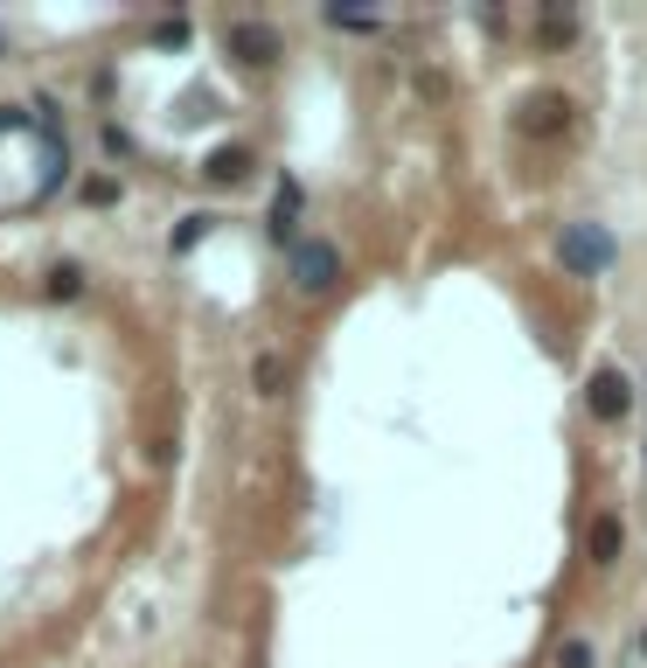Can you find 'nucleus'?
I'll return each instance as SVG.
<instances>
[{
    "mask_svg": "<svg viewBox=\"0 0 647 668\" xmlns=\"http://www.w3.org/2000/svg\"><path fill=\"white\" fill-rule=\"evenodd\" d=\"M557 265L572 272V279H599L613 265V237L599 223H564V237H557Z\"/></svg>",
    "mask_w": 647,
    "mask_h": 668,
    "instance_id": "f257e3e1",
    "label": "nucleus"
},
{
    "mask_svg": "<svg viewBox=\"0 0 647 668\" xmlns=\"http://www.w3.org/2000/svg\"><path fill=\"white\" fill-rule=\"evenodd\" d=\"M293 279H300L306 293L342 286V251H334L327 237H300V244H293Z\"/></svg>",
    "mask_w": 647,
    "mask_h": 668,
    "instance_id": "f03ea898",
    "label": "nucleus"
},
{
    "mask_svg": "<svg viewBox=\"0 0 647 668\" xmlns=\"http://www.w3.org/2000/svg\"><path fill=\"white\" fill-rule=\"evenodd\" d=\"M585 411H592L599 425H619V418L634 411V383L619 376L613 363H606V370H592V383H585Z\"/></svg>",
    "mask_w": 647,
    "mask_h": 668,
    "instance_id": "7ed1b4c3",
    "label": "nucleus"
},
{
    "mask_svg": "<svg viewBox=\"0 0 647 668\" xmlns=\"http://www.w3.org/2000/svg\"><path fill=\"white\" fill-rule=\"evenodd\" d=\"M279 29H265V21H237V29H230V57L237 63H251V70H272L279 63Z\"/></svg>",
    "mask_w": 647,
    "mask_h": 668,
    "instance_id": "20e7f679",
    "label": "nucleus"
},
{
    "mask_svg": "<svg viewBox=\"0 0 647 668\" xmlns=\"http://www.w3.org/2000/svg\"><path fill=\"white\" fill-rule=\"evenodd\" d=\"M564 125H572V98H564V91H529V98H523V133L557 140Z\"/></svg>",
    "mask_w": 647,
    "mask_h": 668,
    "instance_id": "39448f33",
    "label": "nucleus"
},
{
    "mask_svg": "<svg viewBox=\"0 0 647 668\" xmlns=\"http://www.w3.org/2000/svg\"><path fill=\"white\" fill-rule=\"evenodd\" d=\"M251 168H257V153H251V146H216L210 161H202V182H210V189H244V182H251Z\"/></svg>",
    "mask_w": 647,
    "mask_h": 668,
    "instance_id": "423d86ee",
    "label": "nucleus"
},
{
    "mask_svg": "<svg viewBox=\"0 0 647 668\" xmlns=\"http://www.w3.org/2000/svg\"><path fill=\"white\" fill-rule=\"evenodd\" d=\"M251 391L257 397H286V355H279V348H257L251 355Z\"/></svg>",
    "mask_w": 647,
    "mask_h": 668,
    "instance_id": "0eeeda50",
    "label": "nucleus"
},
{
    "mask_svg": "<svg viewBox=\"0 0 647 668\" xmlns=\"http://www.w3.org/2000/svg\"><path fill=\"white\" fill-rule=\"evenodd\" d=\"M619 544H627V529H619V516H592V536H585L592 564H619Z\"/></svg>",
    "mask_w": 647,
    "mask_h": 668,
    "instance_id": "6e6552de",
    "label": "nucleus"
},
{
    "mask_svg": "<svg viewBox=\"0 0 647 668\" xmlns=\"http://www.w3.org/2000/svg\"><path fill=\"white\" fill-rule=\"evenodd\" d=\"M293 223H300V182H279V202H272V223H265V230H272L279 244H300Z\"/></svg>",
    "mask_w": 647,
    "mask_h": 668,
    "instance_id": "1a4fd4ad",
    "label": "nucleus"
},
{
    "mask_svg": "<svg viewBox=\"0 0 647 668\" xmlns=\"http://www.w3.org/2000/svg\"><path fill=\"white\" fill-rule=\"evenodd\" d=\"M42 293H49V300H57V306H70L77 293H84V272H77L70 259H63V265H49V279H42Z\"/></svg>",
    "mask_w": 647,
    "mask_h": 668,
    "instance_id": "9d476101",
    "label": "nucleus"
},
{
    "mask_svg": "<svg viewBox=\"0 0 647 668\" xmlns=\"http://www.w3.org/2000/svg\"><path fill=\"white\" fill-rule=\"evenodd\" d=\"M572 36H578V21L564 14V8H543L536 14V42H572Z\"/></svg>",
    "mask_w": 647,
    "mask_h": 668,
    "instance_id": "9b49d317",
    "label": "nucleus"
},
{
    "mask_svg": "<svg viewBox=\"0 0 647 668\" xmlns=\"http://www.w3.org/2000/svg\"><path fill=\"white\" fill-rule=\"evenodd\" d=\"M557 668H599V648H592V640H564V648H557Z\"/></svg>",
    "mask_w": 647,
    "mask_h": 668,
    "instance_id": "f8f14e48",
    "label": "nucleus"
},
{
    "mask_svg": "<svg viewBox=\"0 0 647 668\" xmlns=\"http://www.w3.org/2000/svg\"><path fill=\"white\" fill-rule=\"evenodd\" d=\"M202 230H210V216H181L168 244H174V251H195V244H202Z\"/></svg>",
    "mask_w": 647,
    "mask_h": 668,
    "instance_id": "ddd939ff",
    "label": "nucleus"
},
{
    "mask_svg": "<svg viewBox=\"0 0 647 668\" xmlns=\"http://www.w3.org/2000/svg\"><path fill=\"white\" fill-rule=\"evenodd\" d=\"M84 202H119V182H112V174H91V182H84Z\"/></svg>",
    "mask_w": 647,
    "mask_h": 668,
    "instance_id": "4468645a",
    "label": "nucleus"
},
{
    "mask_svg": "<svg viewBox=\"0 0 647 668\" xmlns=\"http://www.w3.org/2000/svg\"><path fill=\"white\" fill-rule=\"evenodd\" d=\"M153 42H168V49L189 42V21H161V29H153Z\"/></svg>",
    "mask_w": 647,
    "mask_h": 668,
    "instance_id": "2eb2a0df",
    "label": "nucleus"
},
{
    "mask_svg": "<svg viewBox=\"0 0 647 668\" xmlns=\"http://www.w3.org/2000/svg\"><path fill=\"white\" fill-rule=\"evenodd\" d=\"M14 125H29V112H14V105H0V133H14Z\"/></svg>",
    "mask_w": 647,
    "mask_h": 668,
    "instance_id": "dca6fc26",
    "label": "nucleus"
},
{
    "mask_svg": "<svg viewBox=\"0 0 647 668\" xmlns=\"http://www.w3.org/2000/svg\"><path fill=\"white\" fill-rule=\"evenodd\" d=\"M640 648H647V640H640Z\"/></svg>",
    "mask_w": 647,
    "mask_h": 668,
    "instance_id": "f3484780",
    "label": "nucleus"
}]
</instances>
